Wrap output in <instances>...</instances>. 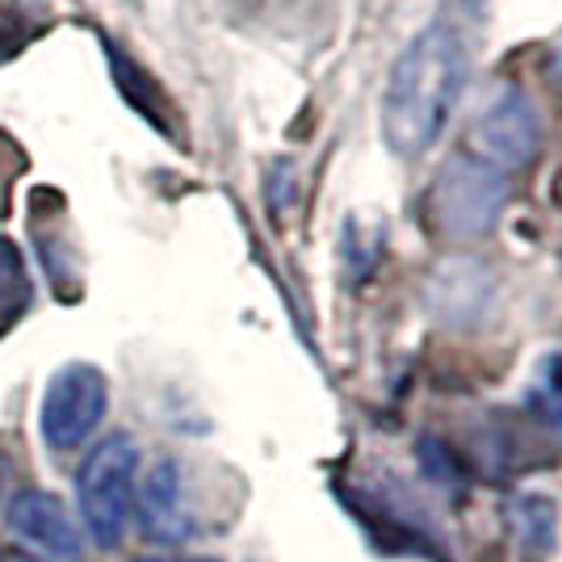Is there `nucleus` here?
I'll return each instance as SVG.
<instances>
[{"label":"nucleus","mask_w":562,"mask_h":562,"mask_svg":"<svg viewBox=\"0 0 562 562\" xmlns=\"http://www.w3.org/2000/svg\"><path fill=\"white\" fill-rule=\"evenodd\" d=\"M25 294V278H22V257L9 239H0V324L18 311Z\"/></svg>","instance_id":"6e6552de"},{"label":"nucleus","mask_w":562,"mask_h":562,"mask_svg":"<svg viewBox=\"0 0 562 562\" xmlns=\"http://www.w3.org/2000/svg\"><path fill=\"white\" fill-rule=\"evenodd\" d=\"M135 516H139L143 538L160 541V546H177L193 533L186 479H181V467L172 458H160L143 474V483L135 487Z\"/></svg>","instance_id":"423d86ee"},{"label":"nucleus","mask_w":562,"mask_h":562,"mask_svg":"<svg viewBox=\"0 0 562 562\" xmlns=\"http://www.w3.org/2000/svg\"><path fill=\"white\" fill-rule=\"evenodd\" d=\"M30 18L25 13H13V9H4L0 4V59H9L13 50H22V43L30 38Z\"/></svg>","instance_id":"9d476101"},{"label":"nucleus","mask_w":562,"mask_h":562,"mask_svg":"<svg viewBox=\"0 0 562 562\" xmlns=\"http://www.w3.org/2000/svg\"><path fill=\"white\" fill-rule=\"evenodd\" d=\"M105 407H110L105 374L93 370V366H80V361H76V366H64V370L47 382V395H43V412H38L43 441H47L55 453L80 449L97 428H101Z\"/></svg>","instance_id":"39448f33"},{"label":"nucleus","mask_w":562,"mask_h":562,"mask_svg":"<svg viewBox=\"0 0 562 562\" xmlns=\"http://www.w3.org/2000/svg\"><path fill=\"white\" fill-rule=\"evenodd\" d=\"M508 198H513V177L458 151L441 165L428 189V218L446 239H483L499 223Z\"/></svg>","instance_id":"7ed1b4c3"},{"label":"nucleus","mask_w":562,"mask_h":562,"mask_svg":"<svg viewBox=\"0 0 562 562\" xmlns=\"http://www.w3.org/2000/svg\"><path fill=\"white\" fill-rule=\"evenodd\" d=\"M462 151L479 165L516 177L538 160L541 151V110L525 89H499V93L470 117Z\"/></svg>","instance_id":"20e7f679"},{"label":"nucleus","mask_w":562,"mask_h":562,"mask_svg":"<svg viewBox=\"0 0 562 562\" xmlns=\"http://www.w3.org/2000/svg\"><path fill=\"white\" fill-rule=\"evenodd\" d=\"M4 562H43V559H34V554H4Z\"/></svg>","instance_id":"f8f14e48"},{"label":"nucleus","mask_w":562,"mask_h":562,"mask_svg":"<svg viewBox=\"0 0 562 562\" xmlns=\"http://www.w3.org/2000/svg\"><path fill=\"white\" fill-rule=\"evenodd\" d=\"M533 403H538V412L546 416V420L562 424V366H559V361H554V366L546 370V378L538 382Z\"/></svg>","instance_id":"1a4fd4ad"},{"label":"nucleus","mask_w":562,"mask_h":562,"mask_svg":"<svg viewBox=\"0 0 562 562\" xmlns=\"http://www.w3.org/2000/svg\"><path fill=\"white\" fill-rule=\"evenodd\" d=\"M4 479H9V467H4V458H0V492H4Z\"/></svg>","instance_id":"4468645a"},{"label":"nucleus","mask_w":562,"mask_h":562,"mask_svg":"<svg viewBox=\"0 0 562 562\" xmlns=\"http://www.w3.org/2000/svg\"><path fill=\"white\" fill-rule=\"evenodd\" d=\"M0 562H4V554H0Z\"/></svg>","instance_id":"dca6fc26"},{"label":"nucleus","mask_w":562,"mask_h":562,"mask_svg":"<svg viewBox=\"0 0 562 562\" xmlns=\"http://www.w3.org/2000/svg\"><path fill=\"white\" fill-rule=\"evenodd\" d=\"M135 487H139V446L131 437H105L89 449L76 470V504L80 520L97 546H117L135 516Z\"/></svg>","instance_id":"f03ea898"},{"label":"nucleus","mask_w":562,"mask_h":562,"mask_svg":"<svg viewBox=\"0 0 562 562\" xmlns=\"http://www.w3.org/2000/svg\"><path fill=\"white\" fill-rule=\"evenodd\" d=\"M546 71H550V80L562 89V30L554 34V43H550V55H546Z\"/></svg>","instance_id":"9b49d317"},{"label":"nucleus","mask_w":562,"mask_h":562,"mask_svg":"<svg viewBox=\"0 0 562 562\" xmlns=\"http://www.w3.org/2000/svg\"><path fill=\"white\" fill-rule=\"evenodd\" d=\"M462 89H467L462 34L446 22L424 25L395 59L378 114L382 139L398 160H416L437 143Z\"/></svg>","instance_id":"f257e3e1"},{"label":"nucleus","mask_w":562,"mask_h":562,"mask_svg":"<svg viewBox=\"0 0 562 562\" xmlns=\"http://www.w3.org/2000/svg\"><path fill=\"white\" fill-rule=\"evenodd\" d=\"M9 529L13 538H22L30 550L47 554V559H76L80 554V529L68 516L59 495L30 487L18 492L9 504Z\"/></svg>","instance_id":"0eeeda50"},{"label":"nucleus","mask_w":562,"mask_h":562,"mask_svg":"<svg viewBox=\"0 0 562 562\" xmlns=\"http://www.w3.org/2000/svg\"><path fill=\"white\" fill-rule=\"evenodd\" d=\"M147 562H218V559H147Z\"/></svg>","instance_id":"ddd939ff"},{"label":"nucleus","mask_w":562,"mask_h":562,"mask_svg":"<svg viewBox=\"0 0 562 562\" xmlns=\"http://www.w3.org/2000/svg\"><path fill=\"white\" fill-rule=\"evenodd\" d=\"M462 4H470V9H474V4H479V0H462Z\"/></svg>","instance_id":"2eb2a0df"}]
</instances>
